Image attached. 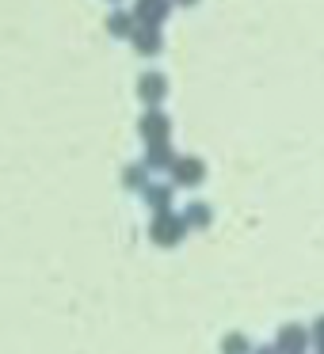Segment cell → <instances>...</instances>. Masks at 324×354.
I'll return each instance as SVG.
<instances>
[{
    "label": "cell",
    "instance_id": "1",
    "mask_svg": "<svg viewBox=\"0 0 324 354\" xmlns=\"http://www.w3.org/2000/svg\"><path fill=\"white\" fill-rule=\"evenodd\" d=\"M168 16V0H138V19L141 27H156Z\"/></svg>",
    "mask_w": 324,
    "mask_h": 354
},
{
    "label": "cell",
    "instance_id": "2",
    "mask_svg": "<svg viewBox=\"0 0 324 354\" xmlns=\"http://www.w3.org/2000/svg\"><path fill=\"white\" fill-rule=\"evenodd\" d=\"M141 133H145V138L164 141V133H168V118H164L161 111H149V115L141 118Z\"/></svg>",
    "mask_w": 324,
    "mask_h": 354
},
{
    "label": "cell",
    "instance_id": "3",
    "mask_svg": "<svg viewBox=\"0 0 324 354\" xmlns=\"http://www.w3.org/2000/svg\"><path fill=\"white\" fill-rule=\"evenodd\" d=\"M164 77L161 73H149V77H141V84H138V92H141V100H149V103H156L164 95Z\"/></svg>",
    "mask_w": 324,
    "mask_h": 354
},
{
    "label": "cell",
    "instance_id": "4",
    "mask_svg": "<svg viewBox=\"0 0 324 354\" xmlns=\"http://www.w3.org/2000/svg\"><path fill=\"white\" fill-rule=\"evenodd\" d=\"M134 42H138L141 54H156V50H161V31H156V27H138Z\"/></svg>",
    "mask_w": 324,
    "mask_h": 354
},
{
    "label": "cell",
    "instance_id": "5",
    "mask_svg": "<svg viewBox=\"0 0 324 354\" xmlns=\"http://www.w3.org/2000/svg\"><path fill=\"white\" fill-rule=\"evenodd\" d=\"M176 179H179V183H199V179H202V160H195V156H187V160H179V168H176Z\"/></svg>",
    "mask_w": 324,
    "mask_h": 354
},
{
    "label": "cell",
    "instance_id": "6",
    "mask_svg": "<svg viewBox=\"0 0 324 354\" xmlns=\"http://www.w3.org/2000/svg\"><path fill=\"white\" fill-rule=\"evenodd\" d=\"M107 27H111V35H130V16L126 12H111V19H107Z\"/></svg>",
    "mask_w": 324,
    "mask_h": 354
},
{
    "label": "cell",
    "instance_id": "7",
    "mask_svg": "<svg viewBox=\"0 0 324 354\" xmlns=\"http://www.w3.org/2000/svg\"><path fill=\"white\" fill-rule=\"evenodd\" d=\"M225 354H248V343H244V339H237V335H233L229 343H225Z\"/></svg>",
    "mask_w": 324,
    "mask_h": 354
},
{
    "label": "cell",
    "instance_id": "8",
    "mask_svg": "<svg viewBox=\"0 0 324 354\" xmlns=\"http://www.w3.org/2000/svg\"><path fill=\"white\" fill-rule=\"evenodd\" d=\"M179 4H195V0H179Z\"/></svg>",
    "mask_w": 324,
    "mask_h": 354
}]
</instances>
